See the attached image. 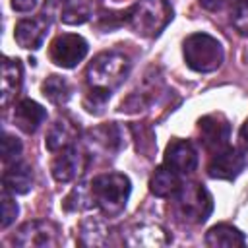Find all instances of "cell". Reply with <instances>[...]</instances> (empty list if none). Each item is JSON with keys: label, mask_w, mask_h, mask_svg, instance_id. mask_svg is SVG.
<instances>
[{"label": "cell", "mask_w": 248, "mask_h": 248, "mask_svg": "<svg viewBox=\"0 0 248 248\" xmlns=\"http://www.w3.org/2000/svg\"><path fill=\"white\" fill-rule=\"evenodd\" d=\"M95 149H101L105 153H116L124 147V132L116 122L97 126L89 130V140H87Z\"/></svg>", "instance_id": "obj_15"}, {"label": "cell", "mask_w": 248, "mask_h": 248, "mask_svg": "<svg viewBox=\"0 0 248 248\" xmlns=\"http://www.w3.org/2000/svg\"><path fill=\"white\" fill-rule=\"evenodd\" d=\"M238 0H200V4L209 12H219L227 6H234Z\"/></svg>", "instance_id": "obj_28"}, {"label": "cell", "mask_w": 248, "mask_h": 248, "mask_svg": "<svg viewBox=\"0 0 248 248\" xmlns=\"http://www.w3.org/2000/svg\"><path fill=\"white\" fill-rule=\"evenodd\" d=\"M35 4H37V0H12V8L16 12H21V14L31 12L35 8Z\"/></svg>", "instance_id": "obj_29"}, {"label": "cell", "mask_w": 248, "mask_h": 248, "mask_svg": "<svg viewBox=\"0 0 248 248\" xmlns=\"http://www.w3.org/2000/svg\"><path fill=\"white\" fill-rule=\"evenodd\" d=\"M163 165H167L169 169H172L180 176L182 174H192L198 167V151L192 145V141L174 138L167 143Z\"/></svg>", "instance_id": "obj_10"}, {"label": "cell", "mask_w": 248, "mask_h": 248, "mask_svg": "<svg viewBox=\"0 0 248 248\" xmlns=\"http://www.w3.org/2000/svg\"><path fill=\"white\" fill-rule=\"evenodd\" d=\"M107 225L97 217H87L79 223L78 244L79 246H103L107 242Z\"/></svg>", "instance_id": "obj_22"}, {"label": "cell", "mask_w": 248, "mask_h": 248, "mask_svg": "<svg viewBox=\"0 0 248 248\" xmlns=\"http://www.w3.org/2000/svg\"><path fill=\"white\" fill-rule=\"evenodd\" d=\"M41 91L43 95L52 103V105H66L70 95H72V89H70V83L60 78V76H48L43 85H41Z\"/></svg>", "instance_id": "obj_23"}, {"label": "cell", "mask_w": 248, "mask_h": 248, "mask_svg": "<svg viewBox=\"0 0 248 248\" xmlns=\"http://www.w3.org/2000/svg\"><path fill=\"white\" fill-rule=\"evenodd\" d=\"M17 217V203L10 196V192L4 190L2 194V229H8Z\"/></svg>", "instance_id": "obj_27"}, {"label": "cell", "mask_w": 248, "mask_h": 248, "mask_svg": "<svg viewBox=\"0 0 248 248\" xmlns=\"http://www.w3.org/2000/svg\"><path fill=\"white\" fill-rule=\"evenodd\" d=\"M238 138H240V145L248 151V120L242 124V128H240V134H238Z\"/></svg>", "instance_id": "obj_30"}, {"label": "cell", "mask_w": 248, "mask_h": 248, "mask_svg": "<svg viewBox=\"0 0 248 248\" xmlns=\"http://www.w3.org/2000/svg\"><path fill=\"white\" fill-rule=\"evenodd\" d=\"M50 27V19L46 14L35 16V17H27L17 21L16 29H14V39L21 48H29V50H37Z\"/></svg>", "instance_id": "obj_12"}, {"label": "cell", "mask_w": 248, "mask_h": 248, "mask_svg": "<svg viewBox=\"0 0 248 248\" xmlns=\"http://www.w3.org/2000/svg\"><path fill=\"white\" fill-rule=\"evenodd\" d=\"M78 126L68 120V118H58L46 132L45 136V147L52 153L68 147V145H74L76 138H78Z\"/></svg>", "instance_id": "obj_18"}, {"label": "cell", "mask_w": 248, "mask_h": 248, "mask_svg": "<svg viewBox=\"0 0 248 248\" xmlns=\"http://www.w3.org/2000/svg\"><path fill=\"white\" fill-rule=\"evenodd\" d=\"M130 58L124 52L118 50H107L97 54L87 70H85V79L89 89L101 91L110 95L130 74Z\"/></svg>", "instance_id": "obj_1"}, {"label": "cell", "mask_w": 248, "mask_h": 248, "mask_svg": "<svg viewBox=\"0 0 248 248\" xmlns=\"http://www.w3.org/2000/svg\"><path fill=\"white\" fill-rule=\"evenodd\" d=\"M91 194L95 205L103 211L107 217H118L132 192L130 178L122 172H105L95 176L91 182Z\"/></svg>", "instance_id": "obj_2"}, {"label": "cell", "mask_w": 248, "mask_h": 248, "mask_svg": "<svg viewBox=\"0 0 248 248\" xmlns=\"http://www.w3.org/2000/svg\"><path fill=\"white\" fill-rule=\"evenodd\" d=\"M198 134H200V141L203 143V147L211 153H217L229 145L231 124L221 112H211L200 118Z\"/></svg>", "instance_id": "obj_8"}, {"label": "cell", "mask_w": 248, "mask_h": 248, "mask_svg": "<svg viewBox=\"0 0 248 248\" xmlns=\"http://www.w3.org/2000/svg\"><path fill=\"white\" fill-rule=\"evenodd\" d=\"M244 242H246L244 234L229 223H219V225L211 227L205 234V244L213 246V248H217V246L234 248V246H244Z\"/></svg>", "instance_id": "obj_21"}, {"label": "cell", "mask_w": 248, "mask_h": 248, "mask_svg": "<svg viewBox=\"0 0 248 248\" xmlns=\"http://www.w3.org/2000/svg\"><path fill=\"white\" fill-rule=\"evenodd\" d=\"M45 118L46 110L31 99H21L14 108V124L25 134H35L39 126L45 122Z\"/></svg>", "instance_id": "obj_14"}, {"label": "cell", "mask_w": 248, "mask_h": 248, "mask_svg": "<svg viewBox=\"0 0 248 248\" xmlns=\"http://www.w3.org/2000/svg\"><path fill=\"white\" fill-rule=\"evenodd\" d=\"M12 244L19 248H54L60 244V229L52 221H27L14 232Z\"/></svg>", "instance_id": "obj_6"}, {"label": "cell", "mask_w": 248, "mask_h": 248, "mask_svg": "<svg viewBox=\"0 0 248 248\" xmlns=\"http://www.w3.org/2000/svg\"><path fill=\"white\" fill-rule=\"evenodd\" d=\"M95 202H93V194H91V184H79L72 190V194L66 198L64 202V207L66 209H89L93 207Z\"/></svg>", "instance_id": "obj_24"}, {"label": "cell", "mask_w": 248, "mask_h": 248, "mask_svg": "<svg viewBox=\"0 0 248 248\" xmlns=\"http://www.w3.org/2000/svg\"><path fill=\"white\" fill-rule=\"evenodd\" d=\"M21 81H23V70H21V62L17 58H4L2 62V89H0V95H2V107H6L12 99H16V95L19 93V87H21Z\"/></svg>", "instance_id": "obj_19"}, {"label": "cell", "mask_w": 248, "mask_h": 248, "mask_svg": "<svg viewBox=\"0 0 248 248\" xmlns=\"http://www.w3.org/2000/svg\"><path fill=\"white\" fill-rule=\"evenodd\" d=\"M87 50H89V45L81 35L62 33L50 43L48 56L60 68H74L87 56Z\"/></svg>", "instance_id": "obj_7"}, {"label": "cell", "mask_w": 248, "mask_h": 248, "mask_svg": "<svg viewBox=\"0 0 248 248\" xmlns=\"http://www.w3.org/2000/svg\"><path fill=\"white\" fill-rule=\"evenodd\" d=\"M182 52H184V60H186L188 68H192L194 72H200V74L215 72L225 60L223 45L207 33L188 35L184 39Z\"/></svg>", "instance_id": "obj_4"}, {"label": "cell", "mask_w": 248, "mask_h": 248, "mask_svg": "<svg viewBox=\"0 0 248 248\" xmlns=\"http://www.w3.org/2000/svg\"><path fill=\"white\" fill-rule=\"evenodd\" d=\"M172 8L167 0H138L128 12L124 21L140 37H159L170 23Z\"/></svg>", "instance_id": "obj_3"}, {"label": "cell", "mask_w": 248, "mask_h": 248, "mask_svg": "<svg viewBox=\"0 0 248 248\" xmlns=\"http://www.w3.org/2000/svg\"><path fill=\"white\" fill-rule=\"evenodd\" d=\"M180 186H182L180 174L174 172L172 169H169L167 165L157 167L149 178V190L157 198H172Z\"/></svg>", "instance_id": "obj_20"}, {"label": "cell", "mask_w": 248, "mask_h": 248, "mask_svg": "<svg viewBox=\"0 0 248 248\" xmlns=\"http://www.w3.org/2000/svg\"><path fill=\"white\" fill-rule=\"evenodd\" d=\"M124 242L128 246H134V248H140V246L159 248V246H165L169 242V238H167V232L159 225H145L143 223V225L132 227L126 232Z\"/></svg>", "instance_id": "obj_17"}, {"label": "cell", "mask_w": 248, "mask_h": 248, "mask_svg": "<svg viewBox=\"0 0 248 248\" xmlns=\"http://www.w3.org/2000/svg\"><path fill=\"white\" fill-rule=\"evenodd\" d=\"M2 184L10 194H27L33 186V169L23 161H14L6 165Z\"/></svg>", "instance_id": "obj_16"}, {"label": "cell", "mask_w": 248, "mask_h": 248, "mask_svg": "<svg viewBox=\"0 0 248 248\" xmlns=\"http://www.w3.org/2000/svg\"><path fill=\"white\" fill-rule=\"evenodd\" d=\"M21 149H23L21 141L16 136L4 132V136H2V161H4V165L17 161V157L21 155Z\"/></svg>", "instance_id": "obj_26"}, {"label": "cell", "mask_w": 248, "mask_h": 248, "mask_svg": "<svg viewBox=\"0 0 248 248\" xmlns=\"http://www.w3.org/2000/svg\"><path fill=\"white\" fill-rule=\"evenodd\" d=\"M176 215L188 225L205 223L213 211V198L207 188L200 182H186L172 196Z\"/></svg>", "instance_id": "obj_5"}, {"label": "cell", "mask_w": 248, "mask_h": 248, "mask_svg": "<svg viewBox=\"0 0 248 248\" xmlns=\"http://www.w3.org/2000/svg\"><path fill=\"white\" fill-rule=\"evenodd\" d=\"M231 25L238 35L248 37V0H238L231 10Z\"/></svg>", "instance_id": "obj_25"}, {"label": "cell", "mask_w": 248, "mask_h": 248, "mask_svg": "<svg viewBox=\"0 0 248 248\" xmlns=\"http://www.w3.org/2000/svg\"><path fill=\"white\" fill-rule=\"evenodd\" d=\"M45 14H54L66 25H81L89 19V4L87 0H46Z\"/></svg>", "instance_id": "obj_13"}, {"label": "cell", "mask_w": 248, "mask_h": 248, "mask_svg": "<svg viewBox=\"0 0 248 248\" xmlns=\"http://www.w3.org/2000/svg\"><path fill=\"white\" fill-rule=\"evenodd\" d=\"M246 167V157L236 147H225L213 155L207 165V174L215 180H234Z\"/></svg>", "instance_id": "obj_11"}, {"label": "cell", "mask_w": 248, "mask_h": 248, "mask_svg": "<svg viewBox=\"0 0 248 248\" xmlns=\"http://www.w3.org/2000/svg\"><path fill=\"white\" fill-rule=\"evenodd\" d=\"M85 170V155L79 147L68 145L58 151V155L50 163V172L56 182H72Z\"/></svg>", "instance_id": "obj_9"}]
</instances>
